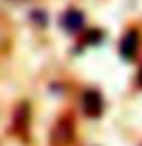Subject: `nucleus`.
<instances>
[{"mask_svg":"<svg viewBox=\"0 0 142 146\" xmlns=\"http://www.w3.org/2000/svg\"><path fill=\"white\" fill-rule=\"evenodd\" d=\"M84 109L88 115H94L96 117L100 111H103V98H100L96 92H88L84 96Z\"/></svg>","mask_w":142,"mask_h":146,"instance_id":"f03ea898","label":"nucleus"},{"mask_svg":"<svg viewBox=\"0 0 142 146\" xmlns=\"http://www.w3.org/2000/svg\"><path fill=\"white\" fill-rule=\"evenodd\" d=\"M138 44H140V40H138V31H127V34L123 36V40H121V56L125 58V61H132L134 56H136V50H138Z\"/></svg>","mask_w":142,"mask_h":146,"instance_id":"f257e3e1","label":"nucleus"},{"mask_svg":"<svg viewBox=\"0 0 142 146\" xmlns=\"http://www.w3.org/2000/svg\"><path fill=\"white\" fill-rule=\"evenodd\" d=\"M63 27L67 31H77L84 27V15L79 11H69L67 15L63 17Z\"/></svg>","mask_w":142,"mask_h":146,"instance_id":"7ed1b4c3","label":"nucleus"}]
</instances>
